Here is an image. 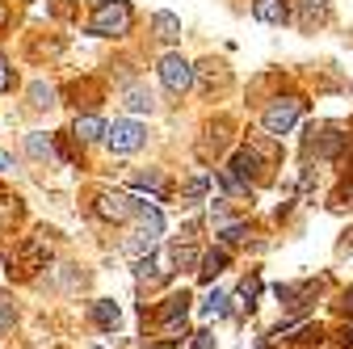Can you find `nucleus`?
I'll return each instance as SVG.
<instances>
[{"label": "nucleus", "mask_w": 353, "mask_h": 349, "mask_svg": "<svg viewBox=\"0 0 353 349\" xmlns=\"http://www.w3.org/2000/svg\"><path fill=\"white\" fill-rule=\"evenodd\" d=\"M130 21H135V9L126 5V0H105V5L93 13V21H88V34L97 38H118L130 30Z\"/></svg>", "instance_id": "1"}, {"label": "nucleus", "mask_w": 353, "mask_h": 349, "mask_svg": "<svg viewBox=\"0 0 353 349\" xmlns=\"http://www.w3.org/2000/svg\"><path fill=\"white\" fill-rule=\"evenodd\" d=\"M135 219H139V232H135V244H130V252H152L160 232H164V215L152 206V202H135Z\"/></svg>", "instance_id": "2"}, {"label": "nucleus", "mask_w": 353, "mask_h": 349, "mask_svg": "<svg viewBox=\"0 0 353 349\" xmlns=\"http://www.w3.org/2000/svg\"><path fill=\"white\" fill-rule=\"evenodd\" d=\"M105 143H110V152L130 156V152L143 148V126H139L135 118H118L114 126H105Z\"/></svg>", "instance_id": "3"}, {"label": "nucleus", "mask_w": 353, "mask_h": 349, "mask_svg": "<svg viewBox=\"0 0 353 349\" xmlns=\"http://www.w3.org/2000/svg\"><path fill=\"white\" fill-rule=\"evenodd\" d=\"M299 118H303V101L299 97H278L270 110H265V130H270V135H286Z\"/></svg>", "instance_id": "4"}, {"label": "nucleus", "mask_w": 353, "mask_h": 349, "mask_svg": "<svg viewBox=\"0 0 353 349\" xmlns=\"http://www.w3.org/2000/svg\"><path fill=\"white\" fill-rule=\"evenodd\" d=\"M160 80H164L168 93H190V84H194L190 59H181V55H164V59H160Z\"/></svg>", "instance_id": "5"}, {"label": "nucleus", "mask_w": 353, "mask_h": 349, "mask_svg": "<svg viewBox=\"0 0 353 349\" xmlns=\"http://www.w3.org/2000/svg\"><path fill=\"white\" fill-rule=\"evenodd\" d=\"M93 210L101 215V219H114V223H118V219H130V215H135V202H130L126 194H118V190H114V194L105 190V194H97Z\"/></svg>", "instance_id": "6"}, {"label": "nucleus", "mask_w": 353, "mask_h": 349, "mask_svg": "<svg viewBox=\"0 0 353 349\" xmlns=\"http://www.w3.org/2000/svg\"><path fill=\"white\" fill-rule=\"evenodd\" d=\"M252 13H256V21H265V26H282V21L290 17V5H286V0H256Z\"/></svg>", "instance_id": "7"}, {"label": "nucleus", "mask_w": 353, "mask_h": 349, "mask_svg": "<svg viewBox=\"0 0 353 349\" xmlns=\"http://www.w3.org/2000/svg\"><path fill=\"white\" fill-rule=\"evenodd\" d=\"M232 172H236V177L248 186V181H256V168H261V160H256V152L252 148H240L236 156H232V164H228Z\"/></svg>", "instance_id": "8"}, {"label": "nucleus", "mask_w": 353, "mask_h": 349, "mask_svg": "<svg viewBox=\"0 0 353 349\" xmlns=\"http://www.w3.org/2000/svg\"><path fill=\"white\" fill-rule=\"evenodd\" d=\"M72 135H76L80 143H97V139H105V122H101L97 114H84V118H76Z\"/></svg>", "instance_id": "9"}, {"label": "nucleus", "mask_w": 353, "mask_h": 349, "mask_svg": "<svg viewBox=\"0 0 353 349\" xmlns=\"http://www.w3.org/2000/svg\"><path fill=\"white\" fill-rule=\"evenodd\" d=\"M223 266H228V248L206 252V257H198V278H202V282H214L219 274H223Z\"/></svg>", "instance_id": "10"}, {"label": "nucleus", "mask_w": 353, "mask_h": 349, "mask_svg": "<svg viewBox=\"0 0 353 349\" xmlns=\"http://www.w3.org/2000/svg\"><path fill=\"white\" fill-rule=\"evenodd\" d=\"M122 101H126V110L130 114H152V93L143 89V84H126V93H122Z\"/></svg>", "instance_id": "11"}, {"label": "nucleus", "mask_w": 353, "mask_h": 349, "mask_svg": "<svg viewBox=\"0 0 353 349\" xmlns=\"http://www.w3.org/2000/svg\"><path fill=\"white\" fill-rule=\"evenodd\" d=\"M152 30H156L160 42H176V38H181V17H176V13H156Z\"/></svg>", "instance_id": "12"}, {"label": "nucleus", "mask_w": 353, "mask_h": 349, "mask_svg": "<svg viewBox=\"0 0 353 349\" xmlns=\"http://www.w3.org/2000/svg\"><path fill=\"white\" fill-rule=\"evenodd\" d=\"M190 303H194V299H190V290H181V295H172V299L164 303V308L156 312V320H160V324H164V320H185V312H190Z\"/></svg>", "instance_id": "13"}, {"label": "nucleus", "mask_w": 353, "mask_h": 349, "mask_svg": "<svg viewBox=\"0 0 353 349\" xmlns=\"http://www.w3.org/2000/svg\"><path fill=\"white\" fill-rule=\"evenodd\" d=\"M93 320H97V328H118V320H122V312H118V303H110V299L93 303Z\"/></svg>", "instance_id": "14"}, {"label": "nucleus", "mask_w": 353, "mask_h": 349, "mask_svg": "<svg viewBox=\"0 0 353 349\" xmlns=\"http://www.w3.org/2000/svg\"><path fill=\"white\" fill-rule=\"evenodd\" d=\"M135 278H139V282H164V278H168V270H160V261L148 252V257H139V266H135Z\"/></svg>", "instance_id": "15"}, {"label": "nucleus", "mask_w": 353, "mask_h": 349, "mask_svg": "<svg viewBox=\"0 0 353 349\" xmlns=\"http://www.w3.org/2000/svg\"><path fill=\"white\" fill-rule=\"evenodd\" d=\"M299 17L312 26V21H324L328 17V0H299Z\"/></svg>", "instance_id": "16"}, {"label": "nucleus", "mask_w": 353, "mask_h": 349, "mask_svg": "<svg viewBox=\"0 0 353 349\" xmlns=\"http://www.w3.org/2000/svg\"><path fill=\"white\" fill-rule=\"evenodd\" d=\"M228 303H232V299H228L223 290H210L206 303H202V316H228Z\"/></svg>", "instance_id": "17"}, {"label": "nucleus", "mask_w": 353, "mask_h": 349, "mask_svg": "<svg viewBox=\"0 0 353 349\" xmlns=\"http://www.w3.org/2000/svg\"><path fill=\"white\" fill-rule=\"evenodd\" d=\"M168 257H172V266H181V270H194V266H198V252H194L190 244H172Z\"/></svg>", "instance_id": "18"}, {"label": "nucleus", "mask_w": 353, "mask_h": 349, "mask_svg": "<svg viewBox=\"0 0 353 349\" xmlns=\"http://www.w3.org/2000/svg\"><path fill=\"white\" fill-rule=\"evenodd\" d=\"M30 97H34V106H51L55 101V89H51V84H42V80H34L30 84Z\"/></svg>", "instance_id": "19"}, {"label": "nucleus", "mask_w": 353, "mask_h": 349, "mask_svg": "<svg viewBox=\"0 0 353 349\" xmlns=\"http://www.w3.org/2000/svg\"><path fill=\"white\" fill-rule=\"evenodd\" d=\"M135 190H152V194H160V190H164V177H160V172H139V177H135Z\"/></svg>", "instance_id": "20"}, {"label": "nucleus", "mask_w": 353, "mask_h": 349, "mask_svg": "<svg viewBox=\"0 0 353 349\" xmlns=\"http://www.w3.org/2000/svg\"><path fill=\"white\" fill-rule=\"evenodd\" d=\"M244 232H248V228H244V223H228V228H223V232H219V240H223V244H236V240H240V236H244Z\"/></svg>", "instance_id": "21"}, {"label": "nucleus", "mask_w": 353, "mask_h": 349, "mask_svg": "<svg viewBox=\"0 0 353 349\" xmlns=\"http://www.w3.org/2000/svg\"><path fill=\"white\" fill-rule=\"evenodd\" d=\"M190 349H214V332H210V328H202V332H194V341H190Z\"/></svg>", "instance_id": "22"}, {"label": "nucleus", "mask_w": 353, "mask_h": 349, "mask_svg": "<svg viewBox=\"0 0 353 349\" xmlns=\"http://www.w3.org/2000/svg\"><path fill=\"white\" fill-rule=\"evenodd\" d=\"M30 156H51V139H42V135H30Z\"/></svg>", "instance_id": "23"}, {"label": "nucleus", "mask_w": 353, "mask_h": 349, "mask_svg": "<svg viewBox=\"0 0 353 349\" xmlns=\"http://www.w3.org/2000/svg\"><path fill=\"white\" fill-rule=\"evenodd\" d=\"M5 89H13V68H9L5 55H0V93H5Z\"/></svg>", "instance_id": "24"}, {"label": "nucleus", "mask_w": 353, "mask_h": 349, "mask_svg": "<svg viewBox=\"0 0 353 349\" xmlns=\"http://www.w3.org/2000/svg\"><path fill=\"white\" fill-rule=\"evenodd\" d=\"M206 190H210V181H206V177H194V181L185 186V198H202Z\"/></svg>", "instance_id": "25"}, {"label": "nucleus", "mask_w": 353, "mask_h": 349, "mask_svg": "<svg viewBox=\"0 0 353 349\" xmlns=\"http://www.w3.org/2000/svg\"><path fill=\"white\" fill-rule=\"evenodd\" d=\"M13 316H17V312H13V303L0 295V328H9V324H13Z\"/></svg>", "instance_id": "26"}, {"label": "nucleus", "mask_w": 353, "mask_h": 349, "mask_svg": "<svg viewBox=\"0 0 353 349\" xmlns=\"http://www.w3.org/2000/svg\"><path fill=\"white\" fill-rule=\"evenodd\" d=\"M13 168H17V160L9 152H0V172H13Z\"/></svg>", "instance_id": "27"}, {"label": "nucleus", "mask_w": 353, "mask_h": 349, "mask_svg": "<svg viewBox=\"0 0 353 349\" xmlns=\"http://www.w3.org/2000/svg\"><path fill=\"white\" fill-rule=\"evenodd\" d=\"M5 21H9V9H5V5H0V26H5Z\"/></svg>", "instance_id": "28"}, {"label": "nucleus", "mask_w": 353, "mask_h": 349, "mask_svg": "<svg viewBox=\"0 0 353 349\" xmlns=\"http://www.w3.org/2000/svg\"><path fill=\"white\" fill-rule=\"evenodd\" d=\"M345 308H349V312H353V290H349V295H345Z\"/></svg>", "instance_id": "29"}]
</instances>
